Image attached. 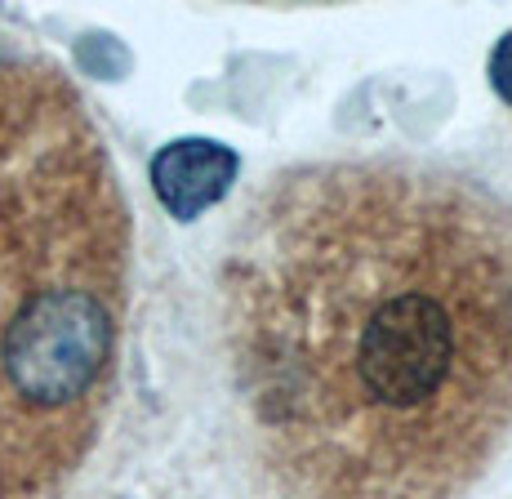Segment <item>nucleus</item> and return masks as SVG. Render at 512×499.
<instances>
[{"label":"nucleus","mask_w":512,"mask_h":499,"mask_svg":"<svg viewBox=\"0 0 512 499\" xmlns=\"http://www.w3.org/2000/svg\"><path fill=\"white\" fill-rule=\"evenodd\" d=\"M241 174V156L214 139H179L152 156L156 201L179 223H192L201 210L219 205Z\"/></svg>","instance_id":"nucleus-3"},{"label":"nucleus","mask_w":512,"mask_h":499,"mask_svg":"<svg viewBox=\"0 0 512 499\" xmlns=\"http://www.w3.org/2000/svg\"><path fill=\"white\" fill-rule=\"evenodd\" d=\"M490 81H495V90L512 103V36H504L495 58H490Z\"/></svg>","instance_id":"nucleus-4"},{"label":"nucleus","mask_w":512,"mask_h":499,"mask_svg":"<svg viewBox=\"0 0 512 499\" xmlns=\"http://www.w3.org/2000/svg\"><path fill=\"white\" fill-rule=\"evenodd\" d=\"M223 335L285 499H455L512 428V210L406 161L268 179Z\"/></svg>","instance_id":"nucleus-1"},{"label":"nucleus","mask_w":512,"mask_h":499,"mask_svg":"<svg viewBox=\"0 0 512 499\" xmlns=\"http://www.w3.org/2000/svg\"><path fill=\"white\" fill-rule=\"evenodd\" d=\"M112 348V321L90 290H41L18 308L0 366L23 401L63 406L90 393Z\"/></svg>","instance_id":"nucleus-2"}]
</instances>
